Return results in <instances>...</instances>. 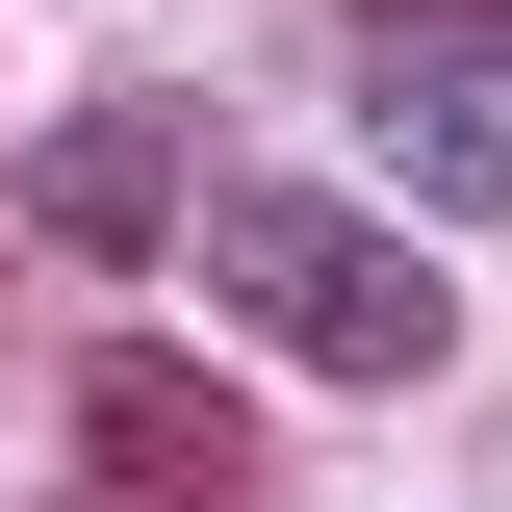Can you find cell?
I'll list each match as a JSON object with an SVG mask.
<instances>
[{"label": "cell", "instance_id": "1", "mask_svg": "<svg viewBox=\"0 0 512 512\" xmlns=\"http://www.w3.org/2000/svg\"><path fill=\"white\" fill-rule=\"evenodd\" d=\"M205 231V282H231L282 359H333V384H436L461 359V282L410 231H359V205H308V180H256V205H180Z\"/></svg>", "mask_w": 512, "mask_h": 512}, {"label": "cell", "instance_id": "2", "mask_svg": "<svg viewBox=\"0 0 512 512\" xmlns=\"http://www.w3.org/2000/svg\"><path fill=\"white\" fill-rule=\"evenodd\" d=\"M359 154L512 231V0H359Z\"/></svg>", "mask_w": 512, "mask_h": 512}, {"label": "cell", "instance_id": "3", "mask_svg": "<svg viewBox=\"0 0 512 512\" xmlns=\"http://www.w3.org/2000/svg\"><path fill=\"white\" fill-rule=\"evenodd\" d=\"M180 205H205V128L180 103H77L52 154H26V231H52V256H154Z\"/></svg>", "mask_w": 512, "mask_h": 512}, {"label": "cell", "instance_id": "4", "mask_svg": "<svg viewBox=\"0 0 512 512\" xmlns=\"http://www.w3.org/2000/svg\"><path fill=\"white\" fill-rule=\"evenodd\" d=\"M77 410H103V436H77L103 512H231V487H256V436H231V384H205V359H103Z\"/></svg>", "mask_w": 512, "mask_h": 512}]
</instances>
